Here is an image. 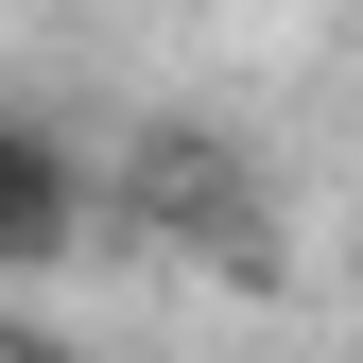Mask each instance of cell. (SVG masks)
<instances>
[{
	"instance_id": "7a4b0ae2",
	"label": "cell",
	"mask_w": 363,
	"mask_h": 363,
	"mask_svg": "<svg viewBox=\"0 0 363 363\" xmlns=\"http://www.w3.org/2000/svg\"><path fill=\"white\" fill-rule=\"evenodd\" d=\"M0 363H69V346H52V329H0Z\"/></svg>"
},
{
	"instance_id": "6da1fadb",
	"label": "cell",
	"mask_w": 363,
	"mask_h": 363,
	"mask_svg": "<svg viewBox=\"0 0 363 363\" xmlns=\"http://www.w3.org/2000/svg\"><path fill=\"white\" fill-rule=\"evenodd\" d=\"M69 242H86V139H52V121L0 104V277H35Z\"/></svg>"
}]
</instances>
